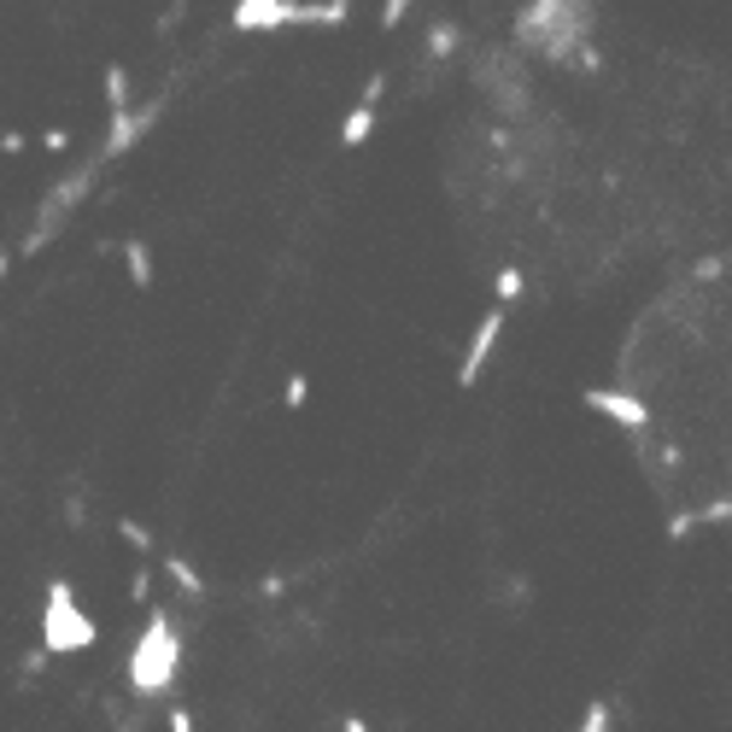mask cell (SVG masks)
Masks as SVG:
<instances>
[{"label":"cell","instance_id":"1","mask_svg":"<svg viewBox=\"0 0 732 732\" xmlns=\"http://www.w3.org/2000/svg\"><path fill=\"white\" fill-rule=\"evenodd\" d=\"M586 24H592L586 0H527L516 12V42L539 47L551 65H569V54L586 42Z\"/></svg>","mask_w":732,"mask_h":732},{"label":"cell","instance_id":"2","mask_svg":"<svg viewBox=\"0 0 732 732\" xmlns=\"http://www.w3.org/2000/svg\"><path fill=\"white\" fill-rule=\"evenodd\" d=\"M182 674V633L170 609H147V627L129 651V691L135 697H164Z\"/></svg>","mask_w":732,"mask_h":732},{"label":"cell","instance_id":"3","mask_svg":"<svg viewBox=\"0 0 732 732\" xmlns=\"http://www.w3.org/2000/svg\"><path fill=\"white\" fill-rule=\"evenodd\" d=\"M100 639V627L89 621V609L77 604L71 581H47V604H42V651L47 656H77Z\"/></svg>","mask_w":732,"mask_h":732},{"label":"cell","instance_id":"4","mask_svg":"<svg viewBox=\"0 0 732 732\" xmlns=\"http://www.w3.org/2000/svg\"><path fill=\"white\" fill-rule=\"evenodd\" d=\"M499 340H504V305H492V311L469 329V340H464V357H457V387H481L492 352H499Z\"/></svg>","mask_w":732,"mask_h":732},{"label":"cell","instance_id":"5","mask_svg":"<svg viewBox=\"0 0 732 732\" xmlns=\"http://www.w3.org/2000/svg\"><path fill=\"white\" fill-rule=\"evenodd\" d=\"M586 411L609 416L621 434H651V404H644L639 393H627V387H586L581 393Z\"/></svg>","mask_w":732,"mask_h":732},{"label":"cell","instance_id":"6","mask_svg":"<svg viewBox=\"0 0 732 732\" xmlns=\"http://www.w3.org/2000/svg\"><path fill=\"white\" fill-rule=\"evenodd\" d=\"M152 117H159V100H147L141 112H112V129H106V159H124V152L141 141V135L152 129Z\"/></svg>","mask_w":732,"mask_h":732},{"label":"cell","instance_id":"7","mask_svg":"<svg viewBox=\"0 0 732 732\" xmlns=\"http://www.w3.org/2000/svg\"><path fill=\"white\" fill-rule=\"evenodd\" d=\"M369 135H376V106H364V100H357V106L346 112V124H340V147H364Z\"/></svg>","mask_w":732,"mask_h":732},{"label":"cell","instance_id":"8","mask_svg":"<svg viewBox=\"0 0 732 732\" xmlns=\"http://www.w3.org/2000/svg\"><path fill=\"white\" fill-rule=\"evenodd\" d=\"M457 42H464V30H457L451 19H434L428 24V59H439V65L457 59Z\"/></svg>","mask_w":732,"mask_h":732},{"label":"cell","instance_id":"9","mask_svg":"<svg viewBox=\"0 0 732 732\" xmlns=\"http://www.w3.org/2000/svg\"><path fill=\"white\" fill-rule=\"evenodd\" d=\"M124 264H129V282L135 287H152V252H147V241H124Z\"/></svg>","mask_w":732,"mask_h":732},{"label":"cell","instance_id":"10","mask_svg":"<svg viewBox=\"0 0 732 732\" xmlns=\"http://www.w3.org/2000/svg\"><path fill=\"white\" fill-rule=\"evenodd\" d=\"M164 569H170V581H176L182 592H188V598H206V574H199V569L188 563V557H170Z\"/></svg>","mask_w":732,"mask_h":732},{"label":"cell","instance_id":"11","mask_svg":"<svg viewBox=\"0 0 732 732\" xmlns=\"http://www.w3.org/2000/svg\"><path fill=\"white\" fill-rule=\"evenodd\" d=\"M492 294H499V305H516L527 294V282H522V270L516 264H504L499 276H492Z\"/></svg>","mask_w":732,"mask_h":732},{"label":"cell","instance_id":"12","mask_svg":"<svg viewBox=\"0 0 732 732\" xmlns=\"http://www.w3.org/2000/svg\"><path fill=\"white\" fill-rule=\"evenodd\" d=\"M124 106H129V71L106 65V112H124Z\"/></svg>","mask_w":732,"mask_h":732},{"label":"cell","instance_id":"13","mask_svg":"<svg viewBox=\"0 0 732 732\" xmlns=\"http://www.w3.org/2000/svg\"><path fill=\"white\" fill-rule=\"evenodd\" d=\"M721 522H732V492H721V499H709L697 510V527H721Z\"/></svg>","mask_w":732,"mask_h":732},{"label":"cell","instance_id":"14","mask_svg":"<svg viewBox=\"0 0 732 732\" xmlns=\"http://www.w3.org/2000/svg\"><path fill=\"white\" fill-rule=\"evenodd\" d=\"M117 539H124V545H129V551H152V534H147V527H141V522H129V516H124V522H117Z\"/></svg>","mask_w":732,"mask_h":732},{"label":"cell","instance_id":"15","mask_svg":"<svg viewBox=\"0 0 732 732\" xmlns=\"http://www.w3.org/2000/svg\"><path fill=\"white\" fill-rule=\"evenodd\" d=\"M282 399H287V411H299V404L311 399V376H299V369H294V376H287V387H282Z\"/></svg>","mask_w":732,"mask_h":732},{"label":"cell","instance_id":"16","mask_svg":"<svg viewBox=\"0 0 732 732\" xmlns=\"http://www.w3.org/2000/svg\"><path fill=\"white\" fill-rule=\"evenodd\" d=\"M691 534H697V510H679V516H668V545L691 539Z\"/></svg>","mask_w":732,"mask_h":732},{"label":"cell","instance_id":"17","mask_svg":"<svg viewBox=\"0 0 732 732\" xmlns=\"http://www.w3.org/2000/svg\"><path fill=\"white\" fill-rule=\"evenodd\" d=\"M609 721H616V714H609V704H586L581 732H609Z\"/></svg>","mask_w":732,"mask_h":732},{"label":"cell","instance_id":"18","mask_svg":"<svg viewBox=\"0 0 732 732\" xmlns=\"http://www.w3.org/2000/svg\"><path fill=\"white\" fill-rule=\"evenodd\" d=\"M411 7H416V0H387V7H381V30H399Z\"/></svg>","mask_w":732,"mask_h":732},{"label":"cell","instance_id":"19","mask_svg":"<svg viewBox=\"0 0 732 732\" xmlns=\"http://www.w3.org/2000/svg\"><path fill=\"white\" fill-rule=\"evenodd\" d=\"M381 94H387V71H376L364 82V106H381Z\"/></svg>","mask_w":732,"mask_h":732},{"label":"cell","instance_id":"20","mask_svg":"<svg viewBox=\"0 0 732 732\" xmlns=\"http://www.w3.org/2000/svg\"><path fill=\"white\" fill-rule=\"evenodd\" d=\"M129 598H135V604H147V598H152V574H147V569L129 581Z\"/></svg>","mask_w":732,"mask_h":732},{"label":"cell","instance_id":"21","mask_svg":"<svg viewBox=\"0 0 732 732\" xmlns=\"http://www.w3.org/2000/svg\"><path fill=\"white\" fill-rule=\"evenodd\" d=\"M721 270H727V259H704V264L691 270V282H714V276H721Z\"/></svg>","mask_w":732,"mask_h":732},{"label":"cell","instance_id":"22","mask_svg":"<svg viewBox=\"0 0 732 732\" xmlns=\"http://www.w3.org/2000/svg\"><path fill=\"white\" fill-rule=\"evenodd\" d=\"M65 147H71V135H65V129H47L42 135V152H65Z\"/></svg>","mask_w":732,"mask_h":732},{"label":"cell","instance_id":"23","mask_svg":"<svg viewBox=\"0 0 732 732\" xmlns=\"http://www.w3.org/2000/svg\"><path fill=\"white\" fill-rule=\"evenodd\" d=\"M259 592H264V598H282V592H287V574H264Z\"/></svg>","mask_w":732,"mask_h":732},{"label":"cell","instance_id":"24","mask_svg":"<svg viewBox=\"0 0 732 732\" xmlns=\"http://www.w3.org/2000/svg\"><path fill=\"white\" fill-rule=\"evenodd\" d=\"M164 721H170V732H188V727H194V714H188V709H170Z\"/></svg>","mask_w":732,"mask_h":732},{"label":"cell","instance_id":"25","mask_svg":"<svg viewBox=\"0 0 732 732\" xmlns=\"http://www.w3.org/2000/svg\"><path fill=\"white\" fill-rule=\"evenodd\" d=\"M30 141H24V135L19 129H7V135H0V152H24Z\"/></svg>","mask_w":732,"mask_h":732},{"label":"cell","instance_id":"26","mask_svg":"<svg viewBox=\"0 0 732 732\" xmlns=\"http://www.w3.org/2000/svg\"><path fill=\"white\" fill-rule=\"evenodd\" d=\"M47 668V651H24V674H42Z\"/></svg>","mask_w":732,"mask_h":732},{"label":"cell","instance_id":"27","mask_svg":"<svg viewBox=\"0 0 732 732\" xmlns=\"http://www.w3.org/2000/svg\"><path fill=\"white\" fill-rule=\"evenodd\" d=\"M7 270H12V259H7V252H0V276H7Z\"/></svg>","mask_w":732,"mask_h":732},{"label":"cell","instance_id":"28","mask_svg":"<svg viewBox=\"0 0 732 732\" xmlns=\"http://www.w3.org/2000/svg\"><path fill=\"white\" fill-rule=\"evenodd\" d=\"M334 7H352V0H334Z\"/></svg>","mask_w":732,"mask_h":732}]
</instances>
